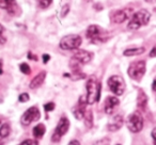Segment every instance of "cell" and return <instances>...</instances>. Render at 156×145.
<instances>
[{
  "instance_id": "6da1fadb",
  "label": "cell",
  "mask_w": 156,
  "mask_h": 145,
  "mask_svg": "<svg viewBox=\"0 0 156 145\" xmlns=\"http://www.w3.org/2000/svg\"><path fill=\"white\" fill-rule=\"evenodd\" d=\"M86 34H87L88 39L94 44L104 43V42L108 41V39L110 37V33L102 29L98 25H91V26L88 27Z\"/></svg>"
},
{
  "instance_id": "7a4b0ae2",
  "label": "cell",
  "mask_w": 156,
  "mask_h": 145,
  "mask_svg": "<svg viewBox=\"0 0 156 145\" xmlns=\"http://www.w3.org/2000/svg\"><path fill=\"white\" fill-rule=\"evenodd\" d=\"M150 18H151V14L149 11L142 9L139 10L138 12H136L135 14H133L130 20L127 25V28L129 30H138L139 28H141L142 26L149 24Z\"/></svg>"
},
{
  "instance_id": "3957f363",
  "label": "cell",
  "mask_w": 156,
  "mask_h": 145,
  "mask_svg": "<svg viewBox=\"0 0 156 145\" xmlns=\"http://www.w3.org/2000/svg\"><path fill=\"white\" fill-rule=\"evenodd\" d=\"M101 96V83L95 77H90L87 81V104L93 105L100 100Z\"/></svg>"
},
{
  "instance_id": "277c9868",
  "label": "cell",
  "mask_w": 156,
  "mask_h": 145,
  "mask_svg": "<svg viewBox=\"0 0 156 145\" xmlns=\"http://www.w3.org/2000/svg\"><path fill=\"white\" fill-rule=\"evenodd\" d=\"M145 71H147L145 62L143 60H140V61H136V62H133L129 65L127 74L132 79H134L136 81H140L141 78L144 76Z\"/></svg>"
},
{
  "instance_id": "5b68a950",
  "label": "cell",
  "mask_w": 156,
  "mask_h": 145,
  "mask_svg": "<svg viewBox=\"0 0 156 145\" xmlns=\"http://www.w3.org/2000/svg\"><path fill=\"white\" fill-rule=\"evenodd\" d=\"M83 43V40L79 35L71 34L65 35L60 41V48L63 50H74L78 49Z\"/></svg>"
},
{
  "instance_id": "8992f818",
  "label": "cell",
  "mask_w": 156,
  "mask_h": 145,
  "mask_svg": "<svg viewBox=\"0 0 156 145\" xmlns=\"http://www.w3.org/2000/svg\"><path fill=\"white\" fill-rule=\"evenodd\" d=\"M107 85L109 87V90L112 92L115 95L120 96L125 91V81L121 76H111L107 81Z\"/></svg>"
},
{
  "instance_id": "52a82bcc",
  "label": "cell",
  "mask_w": 156,
  "mask_h": 145,
  "mask_svg": "<svg viewBox=\"0 0 156 145\" xmlns=\"http://www.w3.org/2000/svg\"><path fill=\"white\" fill-rule=\"evenodd\" d=\"M69 128V121L65 116L61 117V119H59L58 124H57V127H56V129H55L54 134H52V136H51L52 142L58 143L59 141L62 139V136L67 132Z\"/></svg>"
},
{
  "instance_id": "ba28073f",
  "label": "cell",
  "mask_w": 156,
  "mask_h": 145,
  "mask_svg": "<svg viewBox=\"0 0 156 145\" xmlns=\"http://www.w3.org/2000/svg\"><path fill=\"white\" fill-rule=\"evenodd\" d=\"M127 128L132 132H139L143 128V117L139 112H134L127 119Z\"/></svg>"
},
{
  "instance_id": "9c48e42d",
  "label": "cell",
  "mask_w": 156,
  "mask_h": 145,
  "mask_svg": "<svg viewBox=\"0 0 156 145\" xmlns=\"http://www.w3.org/2000/svg\"><path fill=\"white\" fill-rule=\"evenodd\" d=\"M41 117V113H40L39 109L37 107H30L24 114L20 117V123L24 126L30 125L32 122L37 121Z\"/></svg>"
},
{
  "instance_id": "30bf717a",
  "label": "cell",
  "mask_w": 156,
  "mask_h": 145,
  "mask_svg": "<svg viewBox=\"0 0 156 145\" xmlns=\"http://www.w3.org/2000/svg\"><path fill=\"white\" fill-rule=\"evenodd\" d=\"M0 8L7 10L11 15L20 14V8L16 3V0H0Z\"/></svg>"
},
{
  "instance_id": "8fae6325",
  "label": "cell",
  "mask_w": 156,
  "mask_h": 145,
  "mask_svg": "<svg viewBox=\"0 0 156 145\" xmlns=\"http://www.w3.org/2000/svg\"><path fill=\"white\" fill-rule=\"evenodd\" d=\"M86 111H87V98H85L83 96V97H80V99L78 100L77 105L74 107V116L77 119H83L86 114Z\"/></svg>"
},
{
  "instance_id": "7c38bea8",
  "label": "cell",
  "mask_w": 156,
  "mask_h": 145,
  "mask_svg": "<svg viewBox=\"0 0 156 145\" xmlns=\"http://www.w3.org/2000/svg\"><path fill=\"white\" fill-rule=\"evenodd\" d=\"M133 10L132 9H125V10H118V11L113 12L111 15V20L115 24H121V22H125L128 18V16H130Z\"/></svg>"
},
{
  "instance_id": "4fadbf2b",
  "label": "cell",
  "mask_w": 156,
  "mask_h": 145,
  "mask_svg": "<svg viewBox=\"0 0 156 145\" xmlns=\"http://www.w3.org/2000/svg\"><path fill=\"white\" fill-rule=\"evenodd\" d=\"M73 58L75 59L76 61H78L80 64L83 65V64H87V63H89L90 61L92 60V58H93V54H92L90 51H87V50H79V49H78L77 51L74 54Z\"/></svg>"
},
{
  "instance_id": "5bb4252c",
  "label": "cell",
  "mask_w": 156,
  "mask_h": 145,
  "mask_svg": "<svg viewBox=\"0 0 156 145\" xmlns=\"http://www.w3.org/2000/svg\"><path fill=\"white\" fill-rule=\"evenodd\" d=\"M122 125H123V116L118 114L109 119L108 124H107V129L111 132H115L118 131L119 129H121Z\"/></svg>"
},
{
  "instance_id": "9a60e30c",
  "label": "cell",
  "mask_w": 156,
  "mask_h": 145,
  "mask_svg": "<svg viewBox=\"0 0 156 145\" xmlns=\"http://www.w3.org/2000/svg\"><path fill=\"white\" fill-rule=\"evenodd\" d=\"M120 104V100L115 96H108L105 100L104 105V110L106 112V114H112V112L115 110L118 106Z\"/></svg>"
},
{
  "instance_id": "2e32d148",
  "label": "cell",
  "mask_w": 156,
  "mask_h": 145,
  "mask_svg": "<svg viewBox=\"0 0 156 145\" xmlns=\"http://www.w3.org/2000/svg\"><path fill=\"white\" fill-rule=\"evenodd\" d=\"M45 77H46V73L45 71H41L40 74H37V76L34 77V78L31 80L30 82V89L34 90V89H37V88H40L42 85L44 83V80H45Z\"/></svg>"
},
{
  "instance_id": "e0dca14e",
  "label": "cell",
  "mask_w": 156,
  "mask_h": 145,
  "mask_svg": "<svg viewBox=\"0 0 156 145\" xmlns=\"http://www.w3.org/2000/svg\"><path fill=\"white\" fill-rule=\"evenodd\" d=\"M147 104V96L145 95V93L142 90H139L138 92V97H137V106L141 110H144Z\"/></svg>"
},
{
  "instance_id": "ac0fdd59",
  "label": "cell",
  "mask_w": 156,
  "mask_h": 145,
  "mask_svg": "<svg viewBox=\"0 0 156 145\" xmlns=\"http://www.w3.org/2000/svg\"><path fill=\"white\" fill-rule=\"evenodd\" d=\"M145 51L144 47H139V48H129V49L124 50L123 54L125 57H134V56H139L142 54Z\"/></svg>"
},
{
  "instance_id": "d6986e66",
  "label": "cell",
  "mask_w": 156,
  "mask_h": 145,
  "mask_svg": "<svg viewBox=\"0 0 156 145\" xmlns=\"http://www.w3.org/2000/svg\"><path fill=\"white\" fill-rule=\"evenodd\" d=\"M45 131H46V128H45V126H44L43 124H39V125H37L32 130L33 136H34L37 139H41L42 136H44Z\"/></svg>"
},
{
  "instance_id": "ffe728a7",
  "label": "cell",
  "mask_w": 156,
  "mask_h": 145,
  "mask_svg": "<svg viewBox=\"0 0 156 145\" xmlns=\"http://www.w3.org/2000/svg\"><path fill=\"white\" fill-rule=\"evenodd\" d=\"M85 124H86V127L88 128H91L92 125H93V115H92V111L91 110H88L86 111V114H85Z\"/></svg>"
},
{
  "instance_id": "44dd1931",
  "label": "cell",
  "mask_w": 156,
  "mask_h": 145,
  "mask_svg": "<svg viewBox=\"0 0 156 145\" xmlns=\"http://www.w3.org/2000/svg\"><path fill=\"white\" fill-rule=\"evenodd\" d=\"M10 134V126L8 124H3L0 126V138H7Z\"/></svg>"
},
{
  "instance_id": "7402d4cb",
  "label": "cell",
  "mask_w": 156,
  "mask_h": 145,
  "mask_svg": "<svg viewBox=\"0 0 156 145\" xmlns=\"http://www.w3.org/2000/svg\"><path fill=\"white\" fill-rule=\"evenodd\" d=\"M20 69L23 74H25V75H29L31 73L30 66H29L27 63H22V64L20 65Z\"/></svg>"
},
{
  "instance_id": "603a6c76",
  "label": "cell",
  "mask_w": 156,
  "mask_h": 145,
  "mask_svg": "<svg viewBox=\"0 0 156 145\" xmlns=\"http://www.w3.org/2000/svg\"><path fill=\"white\" fill-rule=\"evenodd\" d=\"M52 0H37V3H39V7L41 9H46L51 5Z\"/></svg>"
},
{
  "instance_id": "cb8c5ba5",
  "label": "cell",
  "mask_w": 156,
  "mask_h": 145,
  "mask_svg": "<svg viewBox=\"0 0 156 145\" xmlns=\"http://www.w3.org/2000/svg\"><path fill=\"white\" fill-rule=\"evenodd\" d=\"M93 145H110V139L103 138L101 140H98Z\"/></svg>"
},
{
  "instance_id": "d4e9b609",
  "label": "cell",
  "mask_w": 156,
  "mask_h": 145,
  "mask_svg": "<svg viewBox=\"0 0 156 145\" xmlns=\"http://www.w3.org/2000/svg\"><path fill=\"white\" fill-rule=\"evenodd\" d=\"M69 5H63L62 7V9H61V13H60V16L62 18H64L65 16L69 14Z\"/></svg>"
},
{
  "instance_id": "484cf974",
  "label": "cell",
  "mask_w": 156,
  "mask_h": 145,
  "mask_svg": "<svg viewBox=\"0 0 156 145\" xmlns=\"http://www.w3.org/2000/svg\"><path fill=\"white\" fill-rule=\"evenodd\" d=\"M18 100H20V102H26L29 100V95L27 93H23L20 95V97H18Z\"/></svg>"
},
{
  "instance_id": "4316f807",
  "label": "cell",
  "mask_w": 156,
  "mask_h": 145,
  "mask_svg": "<svg viewBox=\"0 0 156 145\" xmlns=\"http://www.w3.org/2000/svg\"><path fill=\"white\" fill-rule=\"evenodd\" d=\"M18 145H37V142H35V141L31 140V139H28V140L23 141V142L20 143Z\"/></svg>"
},
{
  "instance_id": "83f0119b",
  "label": "cell",
  "mask_w": 156,
  "mask_h": 145,
  "mask_svg": "<svg viewBox=\"0 0 156 145\" xmlns=\"http://www.w3.org/2000/svg\"><path fill=\"white\" fill-rule=\"evenodd\" d=\"M44 108H45L46 111H52L55 109V104L54 102H48L44 106Z\"/></svg>"
},
{
  "instance_id": "f1b7e54d",
  "label": "cell",
  "mask_w": 156,
  "mask_h": 145,
  "mask_svg": "<svg viewBox=\"0 0 156 145\" xmlns=\"http://www.w3.org/2000/svg\"><path fill=\"white\" fill-rule=\"evenodd\" d=\"M152 138H153V142H154V145H156V127L152 130Z\"/></svg>"
},
{
  "instance_id": "f546056e",
  "label": "cell",
  "mask_w": 156,
  "mask_h": 145,
  "mask_svg": "<svg viewBox=\"0 0 156 145\" xmlns=\"http://www.w3.org/2000/svg\"><path fill=\"white\" fill-rule=\"evenodd\" d=\"M150 57H151V58H155L156 57V45L152 48L151 52H150Z\"/></svg>"
},
{
  "instance_id": "4dcf8cb0",
  "label": "cell",
  "mask_w": 156,
  "mask_h": 145,
  "mask_svg": "<svg viewBox=\"0 0 156 145\" xmlns=\"http://www.w3.org/2000/svg\"><path fill=\"white\" fill-rule=\"evenodd\" d=\"M49 59H50L49 54H43V62L44 63H47L48 61H49Z\"/></svg>"
},
{
  "instance_id": "1f68e13d",
  "label": "cell",
  "mask_w": 156,
  "mask_h": 145,
  "mask_svg": "<svg viewBox=\"0 0 156 145\" xmlns=\"http://www.w3.org/2000/svg\"><path fill=\"white\" fill-rule=\"evenodd\" d=\"M67 145H80V142L77 140H73V141H71Z\"/></svg>"
},
{
  "instance_id": "d6a6232c",
  "label": "cell",
  "mask_w": 156,
  "mask_h": 145,
  "mask_svg": "<svg viewBox=\"0 0 156 145\" xmlns=\"http://www.w3.org/2000/svg\"><path fill=\"white\" fill-rule=\"evenodd\" d=\"M152 90H153L154 92H156V78L154 79L153 83H152Z\"/></svg>"
},
{
  "instance_id": "836d02e7",
  "label": "cell",
  "mask_w": 156,
  "mask_h": 145,
  "mask_svg": "<svg viewBox=\"0 0 156 145\" xmlns=\"http://www.w3.org/2000/svg\"><path fill=\"white\" fill-rule=\"evenodd\" d=\"M3 73V69H2V60H0V75Z\"/></svg>"
},
{
  "instance_id": "e575fe53",
  "label": "cell",
  "mask_w": 156,
  "mask_h": 145,
  "mask_svg": "<svg viewBox=\"0 0 156 145\" xmlns=\"http://www.w3.org/2000/svg\"><path fill=\"white\" fill-rule=\"evenodd\" d=\"M145 1H147V2H153V1H155V0H145Z\"/></svg>"
},
{
  "instance_id": "d590c367",
  "label": "cell",
  "mask_w": 156,
  "mask_h": 145,
  "mask_svg": "<svg viewBox=\"0 0 156 145\" xmlns=\"http://www.w3.org/2000/svg\"><path fill=\"white\" fill-rule=\"evenodd\" d=\"M0 145H5V143H3V142H0Z\"/></svg>"
},
{
  "instance_id": "8d00e7d4",
  "label": "cell",
  "mask_w": 156,
  "mask_h": 145,
  "mask_svg": "<svg viewBox=\"0 0 156 145\" xmlns=\"http://www.w3.org/2000/svg\"><path fill=\"white\" fill-rule=\"evenodd\" d=\"M117 145H120V144H117Z\"/></svg>"
}]
</instances>
